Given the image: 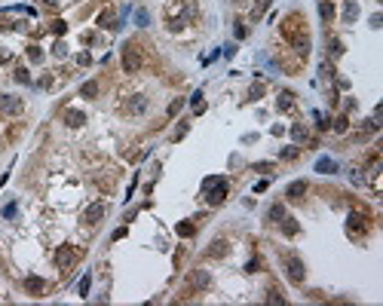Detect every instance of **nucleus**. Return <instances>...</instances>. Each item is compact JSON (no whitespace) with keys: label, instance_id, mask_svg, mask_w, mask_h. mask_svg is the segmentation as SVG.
<instances>
[{"label":"nucleus","instance_id":"obj_6","mask_svg":"<svg viewBox=\"0 0 383 306\" xmlns=\"http://www.w3.org/2000/svg\"><path fill=\"white\" fill-rule=\"evenodd\" d=\"M0 113H3V117H19L22 113V101L13 98V95H0Z\"/></svg>","mask_w":383,"mask_h":306},{"label":"nucleus","instance_id":"obj_22","mask_svg":"<svg viewBox=\"0 0 383 306\" xmlns=\"http://www.w3.org/2000/svg\"><path fill=\"white\" fill-rule=\"evenodd\" d=\"M328 49H331V55H334V59H338V55L343 52V43H340L338 37H331V40H328Z\"/></svg>","mask_w":383,"mask_h":306},{"label":"nucleus","instance_id":"obj_14","mask_svg":"<svg viewBox=\"0 0 383 306\" xmlns=\"http://www.w3.org/2000/svg\"><path fill=\"white\" fill-rule=\"evenodd\" d=\"M316 172L319 175H334V172H338V163H334L331 156H322V160L316 163Z\"/></svg>","mask_w":383,"mask_h":306},{"label":"nucleus","instance_id":"obj_13","mask_svg":"<svg viewBox=\"0 0 383 306\" xmlns=\"http://www.w3.org/2000/svg\"><path fill=\"white\" fill-rule=\"evenodd\" d=\"M276 110H282V113L294 110V95L292 92H279V98H276Z\"/></svg>","mask_w":383,"mask_h":306},{"label":"nucleus","instance_id":"obj_7","mask_svg":"<svg viewBox=\"0 0 383 306\" xmlns=\"http://www.w3.org/2000/svg\"><path fill=\"white\" fill-rule=\"evenodd\" d=\"M101 218H104V202H92V205L83 211V221H86L89 226H95Z\"/></svg>","mask_w":383,"mask_h":306},{"label":"nucleus","instance_id":"obj_34","mask_svg":"<svg viewBox=\"0 0 383 306\" xmlns=\"http://www.w3.org/2000/svg\"><path fill=\"white\" fill-rule=\"evenodd\" d=\"M178 236H193V224H178Z\"/></svg>","mask_w":383,"mask_h":306},{"label":"nucleus","instance_id":"obj_3","mask_svg":"<svg viewBox=\"0 0 383 306\" xmlns=\"http://www.w3.org/2000/svg\"><path fill=\"white\" fill-rule=\"evenodd\" d=\"M138 67H141V46L129 40L123 46V71L126 74H138Z\"/></svg>","mask_w":383,"mask_h":306},{"label":"nucleus","instance_id":"obj_11","mask_svg":"<svg viewBox=\"0 0 383 306\" xmlns=\"http://www.w3.org/2000/svg\"><path fill=\"white\" fill-rule=\"evenodd\" d=\"M365 233L368 230V218L365 214H359V211H350V233Z\"/></svg>","mask_w":383,"mask_h":306},{"label":"nucleus","instance_id":"obj_10","mask_svg":"<svg viewBox=\"0 0 383 306\" xmlns=\"http://www.w3.org/2000/svg\"><path fill=\"white\" fill-rule=\"evenodd\" d=\"M43 288H46V282H43L40 276H28V279H25V291H28V294H34V297H40Z\"/></svg>","mask_w":383,"mask_h":306},{"label":"nucleus","instance_id":"obj_28","mask_svg":"<svg viewBox=\"0 0 383 306\" xmlns=\"http://www.w3.org/2000/svg\"><path fill=\"white\" fill-rule=\"evenodd\" d=\"M16 80H19V83H31V77H28L25 67H16Z\"/></svg>","mask_w":383,"mask_h":306},{"label":"nucleus","instance_id":"obj_37","mask_svg":"<svg viewBox=\"0 0 383 306\" xmlns=\"http://www.w3.org/2000/svg\"><path fill=\"white\" fill-rule=\"evenodd\" d=\"M334 132H346V117H340L338 122H334Z\"/></svg>","mask_w":383,"mask_h":306},{"label":"nucleus","instance_id":"obj_38","mask_svg":"<svg viewBox=\"0 0 383 306\" xmlns=\"http://www.w3.org/2000/svg\"><path fill=\"white\" fill-rule=\"evenodd\" d=\"M294 156H297V150H294V147H288V150H282V160H294Z\"/></svg>","mask_w":383,"mask_h":306},{"label":"nucleus","instance_id":"obj_39","mask_svg":"<svg viewBox=\"0 0 383 306\" xmlns=\"http://www.w3.org/2000/svg\"><path fill=\"white\" fill-rule=\"evenodd\" d=\"M52 52H55V55H59V59H62V55L68 52V46H65V43H55V49H52Z\"/></svg>","mask_w":383,"mask_h":306},{"label":"nucleus","instance_id":"obj_8","mask_svg":"<svg viewBox=\"0 0 383 306\" xmlns=\"http://www.w3.org/2000/svg\"><path fill=\"white\" fill-rule=\"evenodd\" d=\"M98 25L108 28V31H117V28H120V19H117V13H113V9H104V13L98 16Z\"/></svg>","mask_w":383,"mask_h":306},{"label":"nucleus","instance_id":"obj_2","mask_svg":"<svg viewBox=\"0 0 383 306\" xmlns=\"http://www.w3.org/2000/svg\"><path fill=\"white\" fill-rule=\"evenodd\" d=\"M230 193V181L221 178V175H215V178H205V184H203V196L208 205H221V202L227 199Z\"/></svg>","mask_w":383,"mask_h":306},{"label":"nucleus","instance_id":"obj_21","mask_svg":"<svg viewBox=\"0 0 383 306\" xmlns=\"http://www.w3.org/2000/svg\"><path fill=\"white\" fill-rule=\"evenodd\" d=\"M89 285H92V276H83V279H80V285H77L80 297H89Z\"/></svg>","mask_w":383,"mask_h":306},{"label":"nucleus","instance_id":"obj_27","mask_svg":"<svg viewBox=\"0 0 383 306\" xmlns=\"http://www.w3.org/2000/svg\"><path fill=\"white\" fill-rule=\"evenodd\" d=\"M28 59H31V61H40V59H43L40 46H28Z\"/></svg>","mask_w":383,"mask_h":306},{"label":"nucleus","instance_id":"obj_20","mask_svg":"<svg viewBox=\"0 0 383 306\" xmlns=\"http://www.w3.org/2000/svg\"><path fill=\"white\" fill-rule=\"evenodd\" d=\"M80 95H83V98H95L98 95V83H83V89H80Z\"/></svg>","mask_w":383,"mask_h":306},{"label":"nucleus","instance_id":"obj_40","mask_svg":"<svg viewBox=\"0 0 383 306\" xmlns=\"http://www.w3.org/2000/svg\"><path fill=\"white\" fill-rule=\"evenodd\" d=\"M43 3H46V6H59V0H43Z\"/></svg>","mask_w":383,"mask_h":306},{"label":"nucleus","instance_id":"obj_25","mask_svg":"<svg viewBox=\"0 0 383 306\" xmlns=\"http://www.w3.org/2000/svg\"><path fill=\"white\" fill-rule=\"evenodd\" d=\"M181 104H184V98H175V101L169 104V110H166V113H169V117H175V113L181 110Z\"/></svg>","mask_w":383,"mask_h":306},{"label":"nucleus","instance_id":"obj_36","mask_svg":"<svg viewBox=\"0 0 383 306\" xmlns=\"http://www.w3.org/2000/svg\"><path fill=\"white\" fill-rule=\"evenodd\" d=\"M258 266H261V260H258V257L248 260V264H246V273H258Z\"/></svg>","mask_w":383,"mask_h":306},{"label":"nucleus","instance_id":"obj_32","mask_svg":"<svg viewBox=\"0 0 383 306\" xmlns=\"http://www.w3.org/2000/svg\"><path fill=\"white\" fill-rule=\"evenodd\" d=\"M52 34H59V37H62V34L68 31V25H65V21H52V28H49Z\"/></svg>","mask_w":383,"mask_h":306},{"label":"nucleus","instance_id":"obj_24","mask_svg":"<svg viewBox=\"0 0 383 306\" xmlns=\"http://www.w3.org/2000/svg\"><path fill=\"white\" fill-rule=\"evenodd\" d=\"M13 28H16V25L6 19V9H0V31H13Z\"/></svg>","mask_w":383,"mask_h":306},{"label":"nucleus","instance_id":"obj_30","mask_svg":"<svg viewBox=\"0 0 383 306\" xmlns=\"http://www.w3.org/2000/svg\"><path fill=\"white\" fill-rule=\"evenodd\" d=\"M248 95H251V98H261V95H264V83H254V86L248 89Z\"/></svg>","mask_w":383,"mask_h":306},{"label":"nucleus","instance_id":"obj_23","mask_svg":"<svg viewBox=\"0 0 383 306\" xmlns=\"http://www.w3.org/2000/svg\"><path fill=\"white\" fill-rule=\"evenodd\" d=\"M343 16H346V21H353V19L359 16V3H353V0H350V3H346V9H343Z\"/></svg>","mask_w":383,"mask_h":306},{"label":"nucleus","instance_id":"obj_4","mask_svg":"<svg viewBox=\"0 0 383 306\" xmlns=\"http://www.w3.org/2000/svg\"><path fill=\"white\" fill-rule=\"evenodd\" d=\"M77 260H80V248H74V245H62L59 251H55V266H59L62 273H68Z\"/></svg>","mask_w":383,"mask_h":306},{"label":"nucleus","instance_id":"obj_31","mask_svg":"<svg viewBox=\"0 0 383 306\" xmlns=\"http://www.w3.org/2000/svg\"><path fill=\"white\" fill-rule=\"evenodd\" d=\"M193 110L203 113V92H193Z\"/></svg>","mask_w":383,"mask_h":306},{"label":"nucleus","instance_id":"obj_17","mask_svg":"<svg viewBox=\"0 0 383 306\" xmlns=\"http://www.w3.org/2000/svg\"><path fill=\"white\" fill-rule=\"evenodd\" d=\"M205 254H208V257H224V254H227V242H224V239L212 242V248H208Z\"/></svg>","mask_w":383,"mask_h":306},{"label":"nucleus","instance_id":"obj_18","mask_svg":"<svg viewBox=\"0 0 383 306\" xmlns=\"http://www.w3.org/2000/svg\"><path fill=\"white\" fill-rule=\"evenodd\" d=\"M279 226H282V233H285V236H294V233H297V224H294V218H288V214L279 221Z\"/></svg>","mask_w":383,"mask_h":306},{"label":"nucleus","instance_id":"obj_16","mask_svg":"<svg viewBox=\"0 0 383 306\" xmlns=\"http://www.w3.org/2000/svg\"><path fill=\"white\" fill-rule=\"evenodd\" d=\"M319 16H322V21H331L334 19V3H331V0H322V3H319Z\"/></svg>","mask_w":383,"mask_h":306},{"label":"nucleus","instance_id":"obj_35","mask_svg":"<svg viewBox=\"0 0 383 306\" xmlns=\"http://www.w3.org/2000/svg\"><path fill=\"white\" fill-rule=\"evenodd\" d=\"M282 300H285V297H282V294H279V291H276V288L270 291V297H267V303H282Z\"/></svg>","mask_w":383,"mask_h":306},{"label":"nucleus","instance_id":"obj_15","mask_svg":"<svg viewBox=\"0 0 383 306\" xmlns=\"http://www.w3.org/2000/svg\"><path fill=\"white\" fill-rule=\"evenodd\" d=\"M144 107H147V98H144V95H132V101L126 104V110H129V113H141Z\"/></svg>","mask_w":383,"mask_h":306},{"label":"nucleus","instance_id":"obj_33","mask_svg":"<svg viewBox=\"0 0 383 306\" xmlns=\"http://www.w3.org/2000/svg\"><path fill=\"white\" fill-rule=\"evenodd\" d=\"M292 135H294V141H304V138H307V129H304V126H294Z\"/></svg>","mask_w":383,"mask_h":306},{"label":"nucleus","instance_id":"obj_9","mask_svg":"<svg viewBox=\"0 0 383 306\" xmlns=\"http://www.w3.org/2000/svg\"><path fill=\"white\" fill-rule=\"evenodd\" d=\"M304 193H307V181H294V184H288V190H285V196L292 199V202L304 199Z\"/></svg>","mask_w":383,"mask_h":306},{"label":"nucleus","instance_id":"obj_1","mask_svg":"<svg viewBox=\"0 0 383 306\" xmlns=\"http://www.w3.org/2000/svg\"><path fill=\"white\" fill-rule=\"evenodd\" d=\"M282 34H285V40L292 43V46H294L300 55H307V52H310V37H307V31H304V19H300L297 13H292V16L285 19Z\"/></svg>","mask_w":383,"mask_h":306},{"label":"nucleus","instance_id":"obj_29","mask_svg":"<svg viewBox=\"0 0 383 306\" xmlns=\"http://www.w3.org/2000/svg\"><path fill=\"white\" fill-rule=\"evenodd\" d=\"M135 21H138V25H141V28H144V25H147V21H150V16L144 13V9H138V13H135Z\"/></svg>","mask_w":383,"mask_h":306},{"label":"nucleus","instance_id":"obj_5","mask_svg":"<svg viewBox=\"0 0 383 306\" xmlns=\"http://www.w3.org/2000/svg\"><path fill=\"white\" fill-rule=\"evenodd\" d=\"M285 269H288V279L292 282H304V260H300L297 254H285Z\"/></svg>","mask_w":383,"mask_h":306},{"label":"nucleus","instance_id":"obj_12","mask_svg":"<svg viewBox=\"0 0 383 306\" xmlns=\"http://www.w3.org/2000/svg\"><path fill=\"white\" fill-rule=\"evenodd\" d=\"M62 120L68 122V126H74V129H77V126H83V122H86L83 110H65V113H62Z\"/></svg>","mask_w":383,"mask_h":306},{"label":"nucleus","instance_id":"obj_26","mask_svg":"<svg viewBox=\"0 0 383 306\" xmlns=\"http://www.w3.org/2000/svg\"><path fill=\"white\" fill-rule=\"evenodd\" d=\"M16 214H19V205H16V202H9V205L3 208V218L9 221V218H16Z\"/></svg>","mask_w":383,"mask_h":306},{"label":"nucleus","instance_id":"obj_19","mask_svg":"<svg viewBox=\"0 0 383 306\" xmlns=\"http://www.w3.org/2000/svg\"><path fill=\"white\" fill-rule=\"evenodd\" d=\"M267 218H270L273 224H279V221L285 218V208H282V205H270V211H267Z\"/></svg>","mask_w":383,"mask_h":306}]
</instances>
